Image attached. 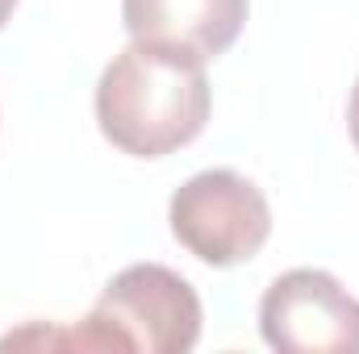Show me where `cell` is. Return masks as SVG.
Listing matches in <instances>:
<instances>
[{"label":"cell","instance_id":"cell-1","mask_svg":"<svg viewBox=\"0 0 359 354\" xmlns=\"http://www.w3.org/2000/svg\"><path fill=\"white\" fill-rule=\"evenodd\" d=\"M209 104L213 92L205 63L130 42L100 71L96 125L121 155L163 159L201 138Z\"/></svg>","mask_w":359,"mask_h":354},{"label":"cell","instance_id":"cell-2","mask_svg":"<svg viewBox=\"0 0 359 354\" xmlns=\"http://www.w3.org/2000/svg\"><path fill=\"white\" fill-rule=\"evenodd\" d=\"M88 321L100 325L117 354H188L201 342V296L163 263H134L117 271L96 296Z\"/></svg>","mask_w":359,"mask_h":354},{"label":"cell","instance_id":"cell-3","mask_svg":"<svg viewBox=\"0 0 359 354\" xmlns=\"http://www.w3.org/2000/svg\"><path fill=\"white\" fill-rule=\"evenodd\" d=\"M168 221L180 246L209 267L247 263L271 238L268 196L230 167H213L180 183L168 204Z\"/></svg>","mask_w":359,"mask_h":354},{"label":"cell","instance_id":"cell-4","mask_svg":"<svg viewBox=\"0 0 359 354\" xmlns=\"http://www.w3.org/2000/svg\"><path fill=\"white\" fill-rule=\"evenodd\" d=\"M259 334L280 354H359V300L330 271H284L259 300Z\"/></svg>","mask_w":359,"mask_h":354},{"label":"cell","instance_id":"cell-5","mask_svg":"<svg viewBox=\"0 0 359 354\" xmlns=\"http://www.w3.org/2000/svg\"><path fill=\"white\" fill-rule=\"evenodd\" d=\"M247 8L251 0H121V21L130 42L209 63L238 42Z\"/></svg>","mask_w":359,"mask_h":354},{"label":"cell","instance_id":"cell-6","mask_svg":"<svg viewBox=\"0 0 359 354\" xmlns=\"http://www.w3.org/2000/svg\"><path fill=\"white\" fill-rule=\"evenodd\" d=\"M347 129H351V142H355V150H359V80H355V88H351V100H347Z\"/></svg>","mask_w":359,"mask_h":354},{"label":"cell","instance_id":"cell-7","mask_svg":"<svg viewBox=\"0 0 359 354\" xmlns=\"http://www.w3.org/2000/svg\"><path fill=\"white\" fill-rule=\"evenodd\" d=\"M13 8H17V0H0V29L8 25V17H13Z\"/></svg>","mask_w":359,"mask_h":354}]
</instances>
